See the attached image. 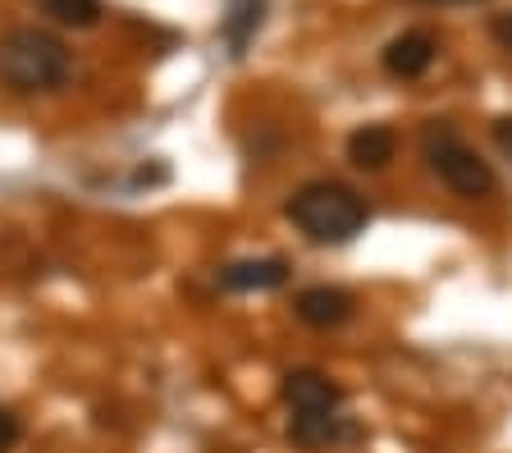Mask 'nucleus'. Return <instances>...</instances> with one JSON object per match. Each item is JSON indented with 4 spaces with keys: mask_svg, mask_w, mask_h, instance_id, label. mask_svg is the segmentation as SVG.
I'll list each match as a JSON object with an SVG mask.
<instances>
[{
    "mask_svg": "<svg viewBox=\"0 0 512 453\" xmlns=\"http://www.w3.org/2000/svg\"><path fill=\"white\" fill-rule=\"evenodd\" d=\"M284 216L311 238V243H352V238L366 229L371 220V206L357 188L334 184V179H316V184H302L298 193L288 197Z\"/></svg>",
    "mask_w": 512,
    "mask_h": 453,
    "instance_id": "nucleus-1",
    "label": "nucleus"
},
{
    "mask_svg": "<svg viewBox=\"0 0 512 453\" xmlns=\"http://www.w3.org/2000/svg\"><path fill=\"white\" fill-rule=\"evenodd\" d=\"M69 78V51L60 37L42 28H10L0 37V83L32 97V92H55Z\"/></svg>",
    "mask_w": 512,
    "mask_h": 453,
    "instance_id": "nucleus-2",
    "label": "nucleus"
},
{
    "mask_svg": "<svg viewBox=\"0 0 512 453\" xmlns=\"http://www.w3.org/2000/svg\"><path fill=\"white\" fill-rule=\"evenodd\" d=\"M426 161H430V170L439 174V184H444L448 193H458L462 202H485V197H494V188H499V174L490 170V161L476 156L467 142H458L448 129L426 133Z\"/></svg>",
    "mask_w": 512,
    "mask_h": 453,
    "instance_id": "nucleus-3",
    "label": "nucleus"
},
{
    "mask_svg": "<svg viewBox=\"0 0 512 453\" xmlns=\"http://www.w3.org/2000/svg\"><path fill=\"white\" fill-rule=\"evenodd\" d=\"M279 399L293 412H339L343 408V385H334L325 371L298 367L279 380Z\"/></svg>",
    "mask_w": 512,
    "mask_h": 453,
    "instance_id": "nucleus-4",
    "label": "nucleus"
},
{
    "mask_svg": "<svg viewBox=\"0 0 512 453\" xmlns=\"http://www.w3.org/2000/svg\"><path fill=\"white\" fill-rule=\"evenodd\" d=\"M352 293L348 289H334V284H311V289H302L298 298H293V312H298L302 325H311V330H339L343 321L352 316Z\"/></svg>",
    "mask_w": 512,
    "mask_h": 453,
    "instance_id": "nucleus-5",
    "label": "nucleus"
},
{
    "mask_svg": "<svg viewBox=\"0 0 512 453\" xmlns=\"http://www.w3.org/2000/svg\"><path fill=\"white\" fill-rule=\"evenodd\" d=\"M288 284V261L284 257H247V261H229L220 270V289L229 293H270Z\"/></svg>",
    "mask_w": 512,
    "mask_h": 453,
    "instance_id": "nucleus-6",
    "label": "nucleus"
},
{
    "mask_svg": "<svg viewBox=\"0 0 512 453\" xmlns=\"http://www.w3.org/2000/svg\"><path fill=\"white\" fill-rule=\"evenodd\" d=\"M439 55V42L426 33V28H412V33L394 37V42L384 46V69L394 78H421L430 65H435Z\"/></svg>",
    "mask_w": 512,
    "mask_h": 453,
    "instance_id": "nucleus-7",
    "label": "nucleus"
},
{
    "mask_svg": "<svg viewBox=\"0 0 512 453\" xmlns=\"http://www.w3.org/2000/svg\"><path fill=\"white\" fill-rule=\"evenodd\" d=\"M398 156V133L389 129V124H362V129L348 138V161L357 165V170H389V161Z\"/></svg>",
    "mask_w": 512,
    "mask_h": 453,
    "instance_id": "nucleus-8",
    "label": "nucleus"
},
{
    "mask_svg": "<svg viewBox=\"0 0 512 453\" xmlns=\"http://www.w3.org/2000/svg\"><path fill=\"white\" fill-rule=\"evenodd\" d=\"M352 426L339 417V412H298L288 421V440L298 449H325V444H339L348 440Z\"/></svg>",
    "mask_w": 512,
    "mask_h": 453,
    "instance_id": "nucleus-9",
    "label": "nucleus"
},
{
    "mask_svg": "<svg viewBox=\"0 0 512 453\" xmlns=\"http://www.w3.org/2000/svg\"><path fill=\"white\" fill-rule=\"evenodd\" d=\"M261 28V0H234V10L224 19V37H229V51L243 55V46L252 42V33Z\"/></svg>",
    "mask_w": 512,
    "mask_h": 453,
    "instance_id": "nucleus-10",
    "label": "nucleus"
},
{
    "mask_svg": "<svg viewBox=\"0 0 512 453\" xmlns=\"http://www.w3.org/2000/svg\"><path fill=\"white\" fill-rule=\"evenodd\" d=\"M46 14H51L55 23H64V28H96L101 23V0H42Z\"/></svg>",
    "mask_w": 512,
    "mask_h": 453,
    "instance_id": "nucleus-11",
    "label": "nucleus"
},
{
    "mask_svg": "<svg viewBox=\"0 0 512 453\" xmlns=\"http://www.w3.org/2000/svg\"><path fill=\"white\" fill-rule=\"evenodd\" d=\"M19 435H23L19 417H14L10 408H0V453H10L14 444H19Z\"/></svg>",
    "mask_w": 512,
    "mask_h": 453,
    "instance_id": "nucleus-12",
    "label": "nucleus"
},
{
    "mask_svg": "<svg viewBox=\"0 0 512 453\" xmlns=\"http://www.w3.org/2000/svg\"><path fill=\"white\" fill-rule=\"evenodd\" d=\"M490 37L503 46V51H512V10L494 14V19H490Z\"/></svg>",
    "mask_w": 512,
    "mask_h": 453,
    "instance_id": "nucleus-13",
    "label": "nucleus"
},
{
    "mask_svg": "<svg viewBox=\"0 0 512 453\" xmlns=\"http://www.w3.org/2000/svg\"><path fill=\"white\" fill-rule=\"evenodd\" d=\"M494 142H499L503 156H512V115L508 119H494Z\"/></svg>",
    "mask_w": 512,
    "mask_h": 453,
    "instance_id": "nucleus-14",
    "label": "nucleus"
},
{
    "mask_svg": "<svg viewBox=\"0 0 512 453\" xmlns=\"http://www.w3.org/2000/svg\"><path fill=\"white\" fill-rule=\"evenodd\" d=\"M426 5H471V0H426Z\"/></svg>",
    "mask_w": 512,
    "mask_h": 453,
    "instance_id": "nucleus-15",
    "label": "nucleus"
}]
</instances>
